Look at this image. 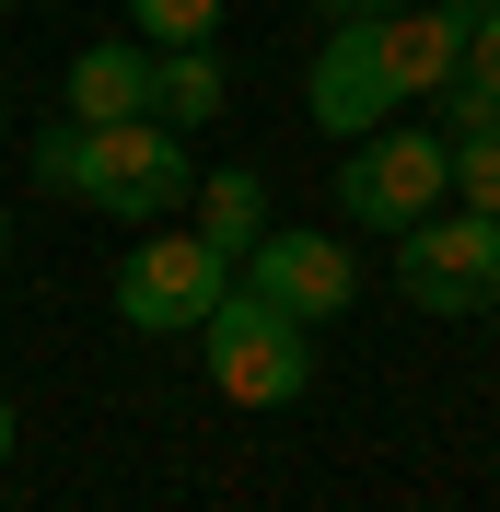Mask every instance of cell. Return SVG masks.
<instances>
[{"label": "cell", "instance_id": "cell-9", "mask_svg": "<svg viewBox=\"0 0 500 512\" xmlns=\"http://www.w3.org/2000/svg\"><path fill=\"white\" fill-rule=\"evenodd\" d=\"M442 163H454V210H500V105L466 94V82H442Z\"/></svg>", "mask_w": 500, "mask_h": 512}, {"label": "cell", "instance_id": "cell-11", "mask_svg": "<svg viewBox=\"0 0 500 512\" xmlns=\"http://www.w3.org/2000/svg\"><path fill=\"white\" fill-rule=\"evenodd\" d=\"M221 94H233V82H221V47H152V117L175 128H210L221 117Z\"/></svg>", "mask_w": 500, "mask_h": 512}, {"label": "cell", "instance_id": "cell-15", "mask_svg": "<svg viewBox=\"0 0 500 512\" xmlns=\"http://www.w3.org/2000/svg\"><path fill=\"white\" fill-rule=\"evenodd\" d=\"M326 24H384V12H407V0H314Z\"/></svg>", "mask_w": 500, "mask_h": 512}, {"label": "cell", "instance_id": "cell-4", "mask_svg": "<svg viewBox=\"0 0 500 512\" xmlns=\"http://www.w3.org/2000/svg\"><path fill=\"white\" fill-rule=\"evenodd\" d=\"M396 291L419 315H477V303H500V210H454V198H442L431 222H407L396 233Z\"/></svg>", "mask_w": 500, "mask_h": 512}, {"label": "cell", "instance_id": "cell-19", "mask_svg": "<svg viewBox=\"0 0 500 512\" xmlns=\"http://www.w3.org/2000/svg\"><path fill=\"white\" fill-rule=\"evenodd\" d=\"M0 117H12V105H0Z\"/></svg>", "mask_w": 500, "mask_h": 512}, {"label": "cell", "instance_id": "cell-14", "mask_svg": "<svg viewBox=\"0 0 500 512\" xmlns=\"http://www.w3.org/2000/svg\"><path fill=\"white\" fill-rule=\"evenodd\" d=\"M35 187H82V117H59L35 140Z\"/></svg>", "mask_w": 500, "mask_h": 512}, {"label": "cell", "instance_id": "cell-7", "mask_svg": "<svg viewBox=\"0 0 500 512\" xmlns=\"http://www.w3.org/2000/svg\"><path fill=\"white\" fill-rule=\"evenodd\" d=\"M454 47H466V24H454V12H419V0L373 24V59H384V82H396V105L442 94V82H454Z\"/></svg>", "mask_w": 500, "mask_h": 512}, {"label": "cell", "instance_id": "cell-18", "mask_svg": "<svg viewBox=\"0 0 500 512\" xmlns=\"http://www.w3.org/2000/svg\"><path fill=\"white\" fill-rule=\"evenodd\" d=\"M0 24H12V0H0Z\"/></svg>", "mask_w": 500, "mask_h": 512}, {"label": "cell", "instance_id": "cell-6", "mask_svg": "<svg viewBox=\"0 0 500 512\" xmlns=\"http://www.w3.org/2000/svg\"><path fill=\"white\" fill-rule=\"evenodd\" d=\"M245 291H256V303H280L291 326H338L349 303H361V256H349L338 233L268 222V233L245 245Z\"/></svg>", "mask_w": 500, "mask_h": 512}, {"label": "cell", "instance_id": "cell-13", "mask_svg": "<svg viewBox=\"0 0 500 512\" xmlns=\"http://www.w3.org/2000/svg\"><path fill=\"white\" fill-rule=\"evenodd\" d=\"M454 82L500 105V0H489V12H466V47H454Z\"/></svg>", "mask_w": 500, "mask_h": 512}, {"label": "cell", "instance_id": "cell-3", "mask_svg": "<svg viewBox=\"0 0 500 512\" xmlns=\"http://www.w3.org/2000/svg\"><path fill=\"white\" fill-rule=\"evenodd\" d=\"M442 198H454V163H442V128H361L338 163V210L349 222H373L396 245L407 222H431Z\"/></svg>", "mask_w": 500, "mask_h": 512}, {"label": "cell", "instance_id": "cell-2", "mask_svg": "<svg viewBox=\"0 0 500 512\" xmlns=\"http://www.w3.org/2000/svg\"><path fill=\"white\" fill-rule=\"evenodd\" d=\"M187 128H163V117H105V128H82V187L70 198H94L105 222H140L152 233L163 210H187Z\"/></svg>", "mask_w": 500, "mask_h": 512}, {"label": "cell", "instance_id": "cell-8", "mask_svg": "<svg viewBox=\"0 0 500 512\" xmlns=\"http://www.w3.org/2000/svg\"><path fill=\"white\" fill-rule=\"evenodd\" d=\"M70 117L82 128H105V117H152V47H140V35H105V47H82V59H70Z\"/></svg>", "mask_w": 500, "mask_h": 512}, {"label": "cell", "instance_id": "cell-10", "mask_svg": "<svg viewBox=\"0 0 500 512\" xmlns=\"http://www.w3.org/2000/svg\"><path fill=\"white\" fill-rule=\"evenodd\" d=\"M187 210H198L187 233H210L221 256H245L256 233H268V187H256L245 163H221V175H198V187H187Z\"/></svg>", "mask_w": 500, "mask_h": 512}, {"label": "cell", "instance_id": "cell-17", "mask_svg": "<svg viewBox=\"0 0 500 512\" xmlns=\"http://www.w3.org/2000/svg\"><path fill=\"white\" fill-rule=\"evenodd\" d=\"M0 256H12V210H0Z\"/></svg>", "mask_w": 500, "mask_h": 512}, {"label": "cell", "instance_id": "cell-16", "mask_svg": "<svg viewBox=\"0 0 500 512\" xmlns=\"http://www.w3.org/2000/svg\"><path fill=\"white\" fill-rule=\"evenodd\" d=\"M0 466H12V396H0Z\"/></svg>", "mask_w": 500, "mask_h": 512}, {"label": "cell", "instance_id": "cell-1", "mask_svg": "<svg viewBox=\"0 0 500 512\" xmlns=\"http://www.w3.org/2000/svg\"><path fill=\"white\" fill-rule=\"evenodd\" d=\"M198 361H210V384L233 408H291V396H314V326H291L280 303H256L245 280L198 315Z\"/></svg>", "mask_w": 500, "mask_h": 512}, {"label": "cell", "instance_id": "cell-12", "mask_svg": "<svg viewBox=\"0 0 500 512\" xmlns=\"http://www.w3.org/2000/svg\"><path fill=\"white\" fill-rule=\"evenodd\" d=\"M140 47H210L221 35V0H128Z\"/></svg>", "mask_w": 500, "mask_h": 512}, {"label": "cell", "instance_id": "cell-5", "mask_svg": "<svg viewBox=\"0 0 500 512\" xmlns=\"http://www.w3.org/2000/svg\"><path fill=\"white\" fill-rule=\"evenodd\" d=\"M221 291H233V256L210 245V233H140L117 268V315L140 326V338H198V315H210Z\"/></svg>", "mask_w": 500, "mask_h": 512}]
</instances>
